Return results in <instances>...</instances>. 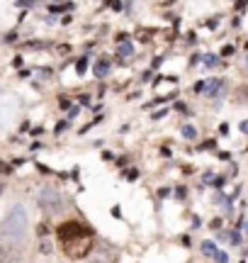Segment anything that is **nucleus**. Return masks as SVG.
I'll return each mask as SVG.
<instances>
[{
  "label": "nucleus",
  "instance_id": "10",
  "mask_svg": "<svg viewBox=\"0 0 248 263\" xmlns=\"http://www.w3.org/2000/svg\"><path fill=\"white\" fill-rule=\"evenodd\" d=\"M202 61H204V69H216L219 66V56H214V54H204Z\"/></svg>",
  "mask_w": 248,
  "mask_h": 263
},
{
  "label": "nucleus",
  "instance_id": "1",
  "mask_svg": "<svg viewBox=\"0 0 248 263\" xmlns=\"http://www.w3.org/2000/svg\"><path fill=\"white\" fill-rule=\"evenodd\" d=\"M25 231H27V212L22 207H13L3 224V234L13 241H20L25 236Z\"/></svg>",
  "mask_w": 248,
  "mask_h": 263
},
{
  "label": "nucleus",
  "instance_id": "26",
  "mask_svg": "<svg viewBox=\"0 0 248 263\" xmlns=\"http://www.w3.org/2000/svg\"><path fill=\"white\" fill-rule=\"evenodd\" d=\"M59 54H64V56L71 54V47H68V44H61V47H59Z\"/></svg>",
  "mask_w": 248,
  "mask_h": 263
},
{
  "label": "nucleus",
  "instance_id": "4",
  "mask_svg": "<svg viewBox=\"0 0 248 263\" xmlns=\"http://www.w3.org/2000/svg\"><path fill=\"white\" fill-rule=\"evenodd\" d=\"M39 205H42L47 212H59V210H61V195L56 193V188L47 185V188L39 193Z\"/></svg>",
  "mask_w": 248,
  "mask_h": 263
},
{
  "label": "nucleus",
  "instance_id": "3",
  "mask_svg": "<svg viewBox=\"0 0 248 263\" xmlns=\"http://www.w3.org/2000/svg\"><path fill=\"white\" fill-rule=\"evenodd\" d=\"M56 234H59V239L66 244V241H71V239H78V236H85V234H90L81 222H76V219H71V222H64L59 229H56Z\"/></svg>",
  "mask_w": 248,
  "mask_h": 263
},
{
  "label": "nucleus",
  "instance_id": "2",
  "mask_svg": "<svg viewBox=\"0 0 248 263\" xmlns=\"http://www.w3.org/2000/svg\"><path fill=\"white\" fill-rule=\"evenodd\" d=\"M93 246H95L93 236H90V234H85V236H78V239H71V241H66V244H64V251H66V256H68V258H73V261H81V258L90 256Z\"/></svg>",
  "mask_w": 248,
  "mask_h": 263
},
{
  "label": "nucleus",
  "instance_id": "22",
  "mask_svg": "<svg viewBox=\"0 0 248 263\" xmlns=\"http://www.w3.org/2000/svg\"><path fill=\"white\" fill-rule=\"evenodd\" d=\"M42 47H44L42 42H27L25 44V49H42Z\"/></svg>",
  "mask_w": 248,
  "mask_h": 263
},
{
  "label": "nucleus",
  "instance_id": "33",
  "mask_svg": "<svg viewBox=\"0 0 248 263\" xmlns=\"http://www.w3.org/2000/svg\"><path fill=\"white\" fill-rule=\"evenodd\" d=\"M241 132H243V134H248V120H243V122H241Z\"/></svg>",
  "mask_w": 248,
  "mask_h": 263
},
{
  "label": "nucleus",
  "instance_id": "27",
  "mask_svg": "<svg viewBox=\"0 0 248 263\" xmlns=\"http://www.w3.org/2000/svg\"><path fill=\"white\" fill-rule=\"evenodd\" d=\"M209 227H212V229H221V219H219V217H216V219H212V222H209Z\"/></svg>",
  "mask_w": 248,
  "mask_h": 263
},
{
  "label": "nucleus",
  "instance_id": "28",
  "mask_svg": "<svg viewBox=\"0 0 248 263\" xmlns=\"http://www.w3.org/2000/svg\"><path fill=\"white\" fill-rule=\"evenodd\" d=\"M216 22H219V18H212V20H207V27H209V30H214V27H216Z\"/></svg>",
  "mask_w": 248,
  "mask_h": 263
},
{
  "label": "nucleus",
  "instance_id": "31",
  "mask_svg": "<svg viewBox=\"0 0 248 263\" xmlns=\"http://www.w3.org/2000/svg\"><path fill=\"white\" fill-rule=\"evenodd\" d=\"M221 185H224V178H221V175H219V178H214V188H221Z\"/></svg>",
  "mask_w": 248,
  "mask_h": 263
},
{
  "label": "nucleus",
  "instance_id": "19",
  "mask_svg": "<svg viewBox=\"0 0 248 263\" xmlns=\"http://www.w3.org/2000/svg\"><path fill=\"white\" fill-rule=\"evenodd\" d=\"M214 146H216V141H214V139H207V141H202V146H199V149H204V151H207V149H214Z\"/></svg>",
  "mask_w": 248,
  "mask_h": 263
},
{
  "label": "nucleus",
  "instance_id": "15",
  "mask_svg": "<svg viewBox=\"0 0 248 263\" xmlns=\"http://www.w3.org/2000/svg\"><path fill=\"white\" fill-rule=\"evenodd\" d=\"M236 98L243 103V100L248 98V86H241V88H238V93H236Z\"/></svg>",
  "mask_w": 248,
  "mask_h": 263
},
{
  "label": "nucleus",
  "instance_id": "34",
  "mask_svg": "<svg viewBox=\"0 0 248 263\" xmlns=\"http://www.w3.org/2000/svg\"><path fill=\"white\" fill-rule=\"evenodd\" d=\"M175 107H178L180 112H187V107H185V103H175Z\"/></svg>",
  "mask_w": 248,
  "mask_h": 263
},
{
  "label": "nucleus",
  "instance_id": "30",
  "mask_svg": "<svg viewBox=\"0 0 248 263\" xmlns=\"http://www.w3.org/2000/svg\"><path fill=\"white\" fill-rule=\"evenodd\" d=\"M17 39V35L15 32H10V35H5V42H15Z\"/></svg>",
  "mask_w": 248,
  "mask_h": 263
},
{
  "label": "nucleus",
  "instance_id": "13",
  "mask_svg": "<svg viewBox=\"0 0 248 263\" xmlns=\"http://www.w3.org/2000/svg\"><path fill=\"white\" fill-rule=\"evenodd\" d=\"M182 134H185L187 139H195V137H197V132H195V127H190V124H185V127H182Z\"/></svg>",
  "mask_w": 248,
  "mask_h": 263
},
{
  "label": "nucleus",
  "instance_id": "8",
  "mask_svg": "<svg viewBox=\"0 0 248 263\" xmlns=\"http://www.w3.org/2000/svg\"><path fill=\"white\" fill-rule=\"evenodd\" d=\"M134 54V44L132 42H122L119 47H117V56L122 59V56H132Z\"/></svg>",
  "mask_w": 248,
  "mask_h": 263
},
{
  "label": "nucleus",
  "instance_id": "36",
  "mask_svg": "<svg viewBox=\"0 0 248 263\" xmlns=\"http://www.w3.org/2000/svg\"><path fill=\"white\" fill-rule=\"evenodd\" d=\"M246 69H248V56H246Z\"/></svg>",
  "mask_w": 248,
  "mask_h": 263
},
{
  "label": "nucleus",
  "instance_id": "11",
  "mask_svg": "<svg viewBox=\"0 0 248 263\" xmlns=\"http://www.w3.org/2000/svg\"><path fill=\"white\" fill-rule=\"evenodd\" d=\"M39 251H42V253H47V256H49V253H51V251H54V244H51V241H49V239H42V244H39Z\"/></svg>",
  "mask_w": 248,
  "mask_h": 263
},
{
  "label": "nucleus",
  "instance_id": "29",
  "mask_svg": "<svg viewBox=\"0 0 248 263\" xmlns=\"http://www.w3.org/2000/svg\"><path fill=\"white\" fill-rule=\"evenodd\" d=\"M66 127H68V122H59V124H56V134H61Z\"/></svg>",
  "mask_w": 248,
  "mask_h": 263
},
{
  "label": "nucleus",
  "instance_id": "5",
  "mask_svg": "<svg viewBox=\"0 0 248 263\" xmlns=\"http://www.w3.org/2000/svg\"><path fill=\"white\" fill-rule=\"evenodd\" d=\"M224 86H226V83H224L221 78H212V81L207 83V93H209V95H219V93H224Z\"/></svg>",
  "mask_w": 248,
  "mask_h": 263
},
{
  "label": "nucleus",
  "instance_id": "24",
  "mask_svg": "<svg viewBox=\"0 0 248 263\" xmlns=\"http://www.w3.org/2000/svg\"><path fill=\"white\" fill-rule=\"evenodd\" d=\"M127 178H129V180H136V178H139V171H136V168H129V171H127Z\"/></svg>",
  "mask_w": 248,
  "mask_h": 263
},
{
  "label": "nucleus",
  "instance_id": "12",
  "mask_svg": "<svg viewBox=\"0 0 248 263\" xmlns=\"http://www.w3.org/2000/svg\"><path fill=\"white\" fill-rule=\"evenodd\" d=\"M202 251H204L207 256H214L219 248H216V244H212V241H204V244H202Z\"/></svg>",
  "mask_w": 248,
  "mask_h": 263
},
{
  "label": "nucleus",
  "instance_id": "37",
  "mask_svg": "<svg viewBox=\"0 0 248 263\" xmlns=\"http://www.w3.org/2000/svg\"><path fill=\"white\" fill-rule=\"evenodd\" d=\"M246 231H248V222H246Z\"/></svg>",
  "mask_w": 248,
  "mask_h": 263
},
{
  "label": "nucleus",
  "instance_id": "17",
  "mask_svg": "<svg viewBox=\"0 0 248 263\" xmlns=\"http://www.w3.org/2000/svg\"><path fill=\"white\" fill-rule=\"evenodd\" d=\"M229 239H231V244H233V246H238V244H241V234H238L236 229H233V231L229 234Z\"/></svg>",
  "mask_w": 248,
  "mask_h": 263
},
{
  "label": "nucleus",
  "instance_id": "25",
  "mask_svg": "<svg viewBox=\"0 0 248 263\" xmlns=\"http://www.w3.org/2000/svg\"><path fill=\"white\" fill-rule=\"evenodd\" d=\"M13 171V166H8L5 161H0V173H10Z\"/></svg>",
  "mask_w": 248,
  "mask_h": 263
},
{
  "label": "nucleus",
  "instance_id": "35",
  "mask_svg": "<svg viewBox=\"0 0 248 263\" xmlns=\"http://www.w3.org/2000/svg\"><path fill=\"white\" fill-rule=\"evenodd\" d=\"M90 263H110V261H107V258H93Z\"/></svg>",
  "mask_w": 248,
  "mask_h": 263
},
{
  "label": "nucleus",
  "instance_id": "23",
  "mask_svg": "<svg viewBox=\"0 0 248 263\" xmlns=\"http://www.w3.org/2000/svg\"><path fill=\"white\" fill-rule=\"evenodd\" d=\"M59 107H61V110H71V100L61 98V100H59Z\"/></svg>",
  "mask_w": 248,
  "mask_h": 263
},
{
  "label": "nucleus",
  "instance_id": "18",
  "mask_svg": "<svg viewBox=\"0 0 248 263\" xmlns=\"http://www.w3.org/2000/svg\"><path fill=\"white\" fill-rule=\"evenodd\" d=\"M233 52H236V47H231V44H226V47H224V49H221V56H224V59H226V56H231V54H233Z\"/></svg>",
  "mask_w": 248,
  "mask_h": 263
},
{
  "label": "nucleus",
  "instance_id": "9",
  "mask_svg": "<svg viewBox=\"0 0 248 263\" xmlns=\"http://www.w3.org/2000/svg\"><path fill=\"white\" fill-rule=\"evenodd\" d=\"M76 5L73 3H64V5H49V10L54 13V15H61V13H68V10H73Z\"/></svg>",
  "mask_w": 248,
  "mask_h": 263
},
{
  "label": "nucleus",
  "instance_id": "7",
  "mask_svg": "<svg viewBox=\"0 0 248 263\" xmlns=\"http://www.w3.org/2000/svg\"><path fill=\"white\" fill-rule=\"evenodd\" d=\"M134 39H136V42H151V39H153V30H144V27H141V30L134 32Z\"/></svg>",
  "mask_w": 248,
  "mask_h": 263
},
{
  "label": "nucleus",
  "instance_id": "14",
  "mask_svg": "<svg viewBox=\"0 0 248 263\" xmlns=\"http://www.w3.org/2000/svg\"><path fill=\"white\" fill-rule=\"evenodd\" d=\"M212 258H214V261H216V263H229V256H226V253H224V251H216V253H214V256H212Z\"/></svg>",
  "mask_w": 248,
  "mask_h": 263
},
{
  "label": "nucleus",
  "instance_id": "6",
  "mask_svg": "<svg viewBox=\"0 0 248 263\" xmlns=\"http://www.w3.org/2000/svg\"><path fill=\"white\" fill-rule=\"evenodd\" d=\"M93 73H95L98 78H105V76L110 73V61H107V59L98 61V64H95V69H93Z\"/></svg>",
  "mask_w": 248,
  "mask_h": 263
},
{
  "label": "nucleus",
  "instance_id": "32",
  "mask_svg": "<svg viewBox=\"0 0 248 263\" xmlns=\"http://www.w3.org/2000/svg\"><path fill=\"white\" fill-rule=\"evenodd\" d=\"M175 195H178V197H180V200H182V197H185V188H182V185H180V188H178V190H175Z\"/></svg>",
  "mask_w": 248,
  "mask_h": 263
},
{
  "label": "nucleus",
  "instance_id": "20",
  "mask_svg": "<svg viewBox=\"0 0 248 263\" xmlns=\"http://www.w3.org/2000/svg\"><path fill=\"white\" fill-rule=\"evenodd\" d=\"M246 5H248V0H236V13H243Z\"/></svg>",
  "mask_w": 248,
  "mask_h": 263
},
{
  "label": "nucleus",
  "instance_id": "16",
  "mask_svg": "<svg viewBox=\"0 0 248 263\" xmlns=\"http://www.w3.org/2000/svg\"><path fill=\"white\" fill-rule=\"evenodd\" d=\"M85 69H88V61H85V59H81V61L76 64V71H78V73L83 76V73H85Z\"/></svg>",
  "mask_w": 248,
  "mask_h": 263
},
{
  "label": "nucleus",
  "instance_id": "21",
  "mask_svg": "<svg viewBox=\"0 0 248 263\" xmlns=\"http://www.w3.org/2000/svg\"><path fill=\"white\" fill-rule=\"evenodd\" d=\"M107 8H110V10H115V13H119V10H122V3H119V0H112V3H110Z\"/></svg>",
  "mask_w": 248,
  "mask_h": 263
}]
</instances>
